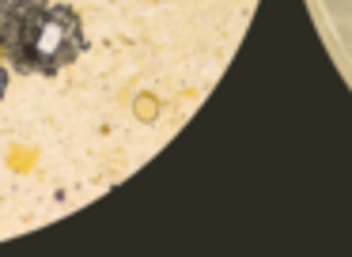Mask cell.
<instances>
[{"mask_svg": "<svg viewBox=\"0 0 352 257\" xmlns=\"http://www.w3.org/2000/svg\"><path fill=\"white\" fill-rule=\"evenodd\" d=\"M12 49L31 53L27 68H42V72L61 68L65 60H72L84 49L76 12L72 8H46V12L19 19V38H12Z\"/></svg>", "mask_w": 352, "mask_h": 257, "instance_id": "cell-1", "label": "cell"}, {"mask_svg": "<svg viewBox=\"0 0 352 257\" xmlns=\"http://www.w3.org/2000/svg\"><path fill=\"white\" fill-rule=\"evenodd\" d=\"M326 8L337 23H352V0H326Z\"/></svg>", "mask_w": 352, "mask_h": 257, "instance_id": "cell-2", "label": "cell"}, {"mask_svg": "<svg viewBox=\"0 0 352 257\" xmlns=\"http://www.w3.org/2000/svg\"><path fill=\"white\" fill-rule=\"evenodd\" d=\"M337 30H341V42L352 49V23H337Z\"/></svg>", "mask_w": 352, "mask_h": 257, "instance_id": "cell-3", "label": "cell"}, {"mask_svg": "<svg viewBox=\"0 0 352 257\" xmlns=\"http://www.w3.org/2000/svg\"><path fill=\"white\" fill-rule=\"evenodd\" d=\"M4 83H8V76H4V68H0V95H4Z\"/></svg>", "mask_w": 352, "mask_h": 257, "instance_id": "cell-4", "label": "cell"}]
</instances>
